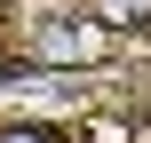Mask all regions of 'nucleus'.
Listing matches in <instances>:
<instances>
[{"mask_svg":"<svg viewBox=\"0 0 151 143\" xmlns=\"http://www.w3.org/2000/svg\"><path fill=\"white\" fill-rule=\"evenodd\" d=\"M104 48H111V32H104V24H88L80 8H72V16H48V24H32V32H24V64H40V72L104 64Z\"/></svg>","mask_w":151,"mask_h":143,"instance_id":"nucleus-1","label":"nucleus"},{"mask_svg":"<svg viewBox=\"0 0 151 143\" xmlns=\"http://www.w3.org/2000/svg\"><path fill=\"white\" fill-rule=\"evenodd\" d=\"M80 16L104 32H151V0H80Z\"/></svg>","mask_w":151,"mask_h":143,"instance_id":"nucleus-2","label":"nucleus"},{"mask_svg":"<svg viewBox=\"0 0 151 143\" xmlns=\"http://www.w3.org/2000/svg\"><path fill=\"white\" fill-rule=\"evenodd\" d=\"M0 143H64V135L40 127V119H16V127H0Z\"/></svg>","mask_w":151,"mask_h":143,"instance_id":"nucleus-3","label":"nucleus"}]
</instances>
